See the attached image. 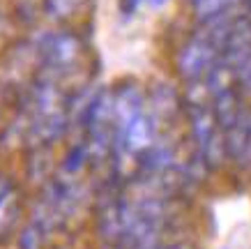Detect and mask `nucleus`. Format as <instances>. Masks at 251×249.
<instances>
[{
  "mask_svg": "<svg viewBox=\"0 0 251 249\" xmlns=\"http://www.w3.org/2000/svg\"><path fill=\"white\" fill-rule=\"evenodd\" d=\"M81 39L69 30L46 32L44 37L35 42V55L39 60V72L51 74L55 79H65L76 65L81 55Z\"/></svg>",
  "mask_w": 251,
  "mask_h": 249,
  "instance_id": "nucleus-1",
  "label": "nucleus"
},
{
  "mask_svg": "<svg viewBox=\"0 0 251 249\" xmlns=\"http://www.w3.org/2000/svg\"><path fill=\"white\" fill-rule=\"evenodd\" d=\"M217 60H219V53L214 51V46H210L198 35H191V39H187L177 49L175 67L187 83H201L207 76V72L217 65Z\"/></svg>",
  "mask_w": 251,
  "mask_h": 249,
  "instance_id": "nucleus-2",
  "label": "nucleus"
},
{
  "mask_svg": "<svg viewBox=\"0 0 251 249\" xmlns=\"http://www.w3.org/2000/svg\"><path fill=\"white\" fill-rule=\"evenodd\" d=\"M145 92L134 85V83H125L120 88L111 90V118H113V134L127 127L134 118L145 111Z\"/></svg>",
  "mask_w": 251,
  "mask_h": 249,
  "instance_id": "nucleus-3",
  "label": "nucleus"
},
{
  "mask_svg": "<svg viewBox=\"0 0 251 249\" xmlns=\"http://www.w3.org/2000/svg\"><path fill=\"white\" fill-rule=\"evenodd\" d=\"M224 148L226 157L237 166L251 164V113L247 109H242L235 122L224 132Z\"/></svg>",
  "mask_w": 251,
  "mask_h": 249,
  "instance_id": "nucleus-4",
  "label": "nucleus"
},
{
  "mask_svg": "<svg viewBox=\"0 0 251 249\" xmlns=\"http://www.w3.org/2000/svg\"><path fill=\"white\" fill-rule=\"evenodd\" d=\"M138 168L143 175H161L175 168V152L164 141H154L138 155Z\"/></svg>",
  "mask_w": 251,
  "mask_h": 249,
  "instance_id": "nucleus-5",
  "label": "nucleus"
},
{
  "mask_svg": "<svg viewBox=\"0 0 251 249\" xmlns=\"http://www.w3.org/2000/svg\"><path fill=\"white\" fill-rule=\"evenodd\" d=\"M148 102V111L157 118V120H171L175 113H177V109H180V99H177V92L173 90V85H168V83L159 81L152 85V90H150V97H145Z\"/></svg>",
  "mask_w": 251,
  "mask_h": 249,
  "instance_id": "nucleus-6",
  "label": "nucleus"
},
{
  "mask_svg": "<svg viewBox=\"0 0 251 249\" xmlns=\"http://www.w3.org/2000/svg\"><path fill=\"white\" fill-rule=\"evenodd\" d=\"M88 166H90V150H88V143H85V141H76L74 145H69L67 152H65L58 175L69 178V180H78V175L83 173Z\"/></svg>",
  "mask_w": 251,
  "mask_h": 249,
  "instance_id": "nucleus-7",
  "label": "nucleus"
},
{
  "mask_svg": "<svg viewBox=\"0 0 251 249\" xmlns=\"http://www.w3.org/2000/svg\"><path fill=\"white\" fill-rule=\"evenodd\" d=\"M189 7L198 21H205V19L224 14L228 9L240 7V0H189Z\"/></svg>",
  "mask_w": 251,
  "mask_h": 249,
  "instance_id": "nucleus-8",
  "label": "nucleus"
},
{
  "mask_svg": "<svg viewBox=\"0 0 251 249\" xmlns=\"http://www.w3.org/2000/svg\"><path fill=\"white\" fill-rule=\"evenodd\" d=\"M90 0H44V14L53 21H62V19L74 16Z\"/></svg>",
  "mask_w": 251,
  "mask_h": 249,
  "instance_id": "nucleus-9",
  "label": "nucleus"
},
{
  "mask_svg": "<svg viewBox=\"0 0 251 249\" xmlns=\"http://www.w3.org/2000/svg\"><path fill=\"white\" fill-rule=\"evenodd\" d=\"M16 219H19V194H16V189H12L0 201V235L9 233L12 226L16 224Z\"/></svg>",
  "mask_w": 251,
  "mask_h": 249,
  "instance_id": "nucleus-10",
  "label": "nucleus"
},
{
  "mask_svg": "<svg viewBox=\"0 0 251 249\" xmlns=\"http://www.w3.org/2000/svg\"><path fill=\"white\" fill-rule=\"evenodd\" d=\"M46 235L49 233H46L42 226H37L35 221H28V224L21 228V233H19L16 247L19 249H44Z\"/></svg>",
  "mask_w": 251,
  "mask_h": 249,
  "instance_id": "nucleus-11",
  "label": "nucleus"
},
{
  "mask_svg": "<svg viewBox=\"0 0 251 249\" xmlns=\"http://www.w3.org/2000/svg\"><path fill=\"white\" fill-rule=\"evenodd\" d=\"M141 2H143V0H120V14L131 16L138 7H141Z\"/></svg>",
  "mask_w": 251,
  "mask_h": 249,
  "instance_id": "nucleus-12",
  "label": "nucleus"
},
{
  "mask_svg": "<svg viewBox=\"0 0 251 249\" xmlns=\"http://www.w3.org/2000/svg\"><path fill=\"white\" fill-rule=\"evenodd\" d=\"M12 189H14V185L9 182V178H5V175L0 173V201H2V198L7 196V194L12 192Z\"/></svg>",
  "mask_w": 251,
  "mask_h": 249,
  "instance_id": "nucleus-13",
  "label": "nucleus"
},
{
  "mask_svg": "<svg viewBox=\"0 0 251 249\" xmlns=\"http://www.w3.org/2000/svg\"><path fill=\"white\" fill-rule=\"evenodd\" d=\"M148 2H150V5H154V7H159V5H164L166 0H148Z\"/></svg>",
  "mask_w": 251,
  "mask_h": 249,
  "instance_id": "nucleus-14",
  "label": "nucleus"
},
{
  "mask_svg": "<svg viewBox=\"0 0 251 249\" xmlns=\"http://www.w3.org/2000/svg\"><path fill=\"white\" fill-rule=\"evenodd\" d=\"M159 249H180V247H177V245H161Z\"/></svg>",
  "mask_w": 251,
  "mask_h": 249,
  "instance_id": "nucleus-15",
  "label": "nucleus"
},
{
  "mask_svg": "<svg viewBox=\"0 0 251 249\" xmlns=\"http://www.w3.org/2000/svg\"><path fill=\"white\" fill-rule=\"evenodd\" d=\"M58 249H65V247H58Z\"/></svg>",
  "mask_w": 251,
  "mask_h": 249,
  "instance_id": "nucleus-16",
  "label": "nucleus"
}]
</instances>
